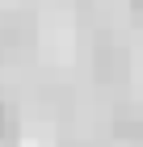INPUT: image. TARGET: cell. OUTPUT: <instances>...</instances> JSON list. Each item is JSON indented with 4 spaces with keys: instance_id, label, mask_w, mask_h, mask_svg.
<instances>
[{
    "instance_id": "obj_1",
    "label": "cell",
    "mask_w": 143,
    "mask_h": 147,
    "mask_svg": "<svg viewBox=\"0 0 143 147\" xmlns=\"http://www.w3.org/2000/svg\"><path fill=\"white\" fill-rule=\"evenodd\" d=\"M0 135H4V109H0Z\"/></svg>"
}]
</instances>
